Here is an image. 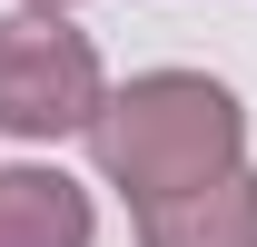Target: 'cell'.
Returning <instances> with one entry per match:
<instances>
[{
    "label": "cell",
    "mask_w": 257,
    "mask_h": 247,
    "mask_svg": "<svg viewBox=\"0 0 257 247\" xmlns=\"http://www.w3.org/2000/svg\"><path fill=\"white\" fill-rule=\"evenodd\" d=\"M30 10H69V0H30Z\"/></svg>",
    "instance_id": "5"
},
{
    "label": "cell",
    "mask_w": 257,
    "mask_h": 247,
    "mask_svg": "<svg viewBox=\"0 0 257 247\" xmlns=\"http://www.w3.org/2000/svg\"><path fill=\"white\" fill-rule=\"evenodd\" d=\"M99 50L60 10H10L0 20V139H79L99 119Z\"/></svg>",
    "instance_id": "2"
},
{
    "label": "cell",
    "mask_w": 257,
    "mask_h": 247,
    "mask_svg": "<svg viewBox=\"0 0 257 247\" xmlns=\"http://www.w3.org/2000/svg\"><path fill=\"white\" fill-rule=\"evenodd\" d=\"M89 149H99V178L128 188V208H159V198H188L247 168V109L208 69H139L128 89L99 99Z\"/></svg>",
    "instance_id": "1"
},
{
    "label": "cell",
    "mask_w": 257,
    "mask_h": 247,
    "mask_svg": "<svg viewBox=\"0 0 257 247\" xmlns=\"http://www.w3.org/2000/svg\"><path fill=\"white\" fill-rule=\"evenodd\" d=\"M139 247H257V178L227 168V178L188 188V198L139 208Z\"/></svg>",
    "instance_id": "4"
},
{
    "label": "cell",
    "mask_w": 257,
    "mask_h": 247,
    "mask_svg": "<svg viewBox=\"0 0 257 247\" xmlns=\"http://www.w3.org/2000/svg\"><path fill=\"white\" fill-rule=\"evenodd\" d=\"M99 237V208L89 188L60 178V168H0V247H89Z\"/></svg>",
    "instance_id": "3"
}]
</instances>
